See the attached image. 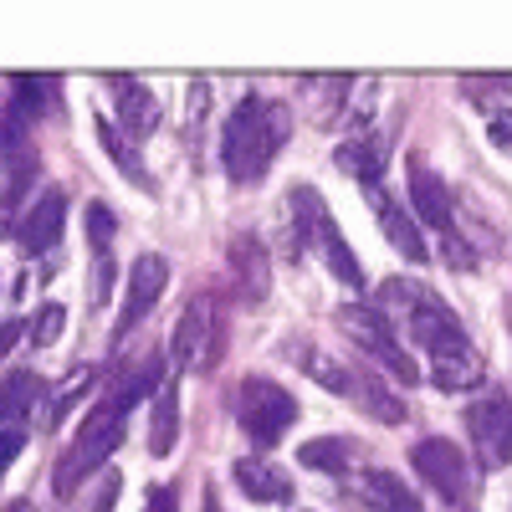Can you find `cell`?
<instances>
[{
	"label": "cell",
	"instance_id": "obj_1",
	"mask_svg": "<svg viewBox=\"0 0 512 512\" xmlns=\"http://www.w3.org/2000/svg\"><path fill=\"white\" fill-rule=\"evenodd\" d=\"M379 313H395L405 318L415 349L431 359V384H441V390H472V384H482V354L472 349V338H466L461 318L441 303V297L431 287L420 282H400L390 277L379 287Z\"/></svg>",
	"mask_w": 512,
	"mask_h": 512
},
{
	"label": "cell",
	"instance_id": "obj_2",
	"mask_svg": "<svg viewBox=\"0 0 512 512\" xmlns=\"http://www.w3.org/2000/svg\"><path fill=\"white\" fill-rule=\"evenodd\" d=\"M154 384H164V359H159V354H149L139 369H128V374L118 379V390H108L88 415H82L72 446L62 451L57 472H52L57 497H72V492H77V482H88L93 472H103V461H113V451L123 446L128 410H134V405L154 390Z\"/></svg>",
	"mask_w": 512,
	"mask_h": 512
},
{
	"label": "cell",
	"instance_id": "obj_3",
	"mask_svg": "<svg viewBox=\"0 0 512 512\" xmlns=\"http://www.w3.org/2000/svg\"><path fill=\"white\" fill-rule=\"evenodd\" d=\"M287 134H292V113L262 93H246L221 128V164H226L231 185L241 190L262 185L272 159L287 149Z\"/></svg>",
	"mask_w": 512,
	"mask_h": 512
},
{
	"label": "cell",
	"instance_id": "obj_4",
	"mask_svg": "<svg viewBox=\"0 0 512 512\" xmlns=\"http://www.w3.org/2000/svg\"><path fill=\"white\" fill-rule=\"evenodd\" d=\"M292 359L303 364L328 395H338V400H349V405H359L364 415H374V420H384V425H400L405 420V405L384 390L379 379H369L364 369H354V364H338L333 354H323V349H313V344H297L292 349Z\"/></svg>",
	"mask_w": 512,
	"mask_h": 512
},
{
	"label": "cell",
	"instance_id": "obj_5",
	"mask_svg": "<svg viewBox=\"0 0 512 512\" xmlns=\"http://www.w3.org/2000/svg\"><path fill=\"white\" fill-rule=\"evenodd\" d=\"M292 221H297V236L308 241V251H318V262L344 282V287H364V267H359V256L349 251V241H344V231H338V221H333V210H328V200L318 195V190H308V185H297L292 190Z\"/></svg>",
	"mask_w": 512,
	"mask_h": 512
},
{
	"label": "cell",
	"instance_id": "obj_6",
	"mask_svg": "<svg viewBox=\"0 0 512 512\" xmlns=\"http://www.w3.org/2000/svg\"><path fill=\"white\" fill-rule=\"evenodd\" d=\"M236 420H241V431H246L256 446H277V441L292 431V420H297V400L282 390L277 379L246 374V379L236 384Z\"/></svg>",
	"mask_w": 512,
	"mask_h": 512
},
{
	"label": "cell",
	"instance_id": "obj_7",
	"mask_svg": "<svg viewBox=\"0 0 512 512\" xmlns=\"http://www.w3.org/2000/svg\"><path fill=\"white\" fill-rule=\"evenodd\" d=\"M338 328L354 338V349H364L369 359H379L384 369H390L400 379V390H405V384H420V364L405 354V344L395 338L390 313H379L374 303H344V308H338Z\"/></svg>",
	"mask_w": 512,
	"mask_h": 512
},
{
	"label": "cell",
	"instance_id": "obj_8",
	"mask_svg": "<svg viewBox=\"0 0 512 512\" xmlns=\"http://www.w3.org/2000/svg\"><path fill=\"white\" fill-rule=\"evenodd\" d=\"M410 466H415V477H420L425 487H431L441 502H451V507H461V502H466V492H472V461H466V456H461V446H456V441H446V436L415 441Z\"/></svg>",
	"mask_w": 512,
	"mask_h": 512
},
{
	"label": "cell",
	"instance_id": "obj_9",
	"mask_svg": "<svg viewBox=\"0 0 512 512\" xmlns=\"http://www.w3.org/2000/svg\"><path fill=\"white\" fill-rule=\"evenodd\" d=\"M466 436H472V451L487 472H502L512 466V400L507 395H487L466 410Z\"/></svg>",
	"mask_w": 512,
	"mask_h": 512
},
{
	"label": "cell",
	"instance_id": "obj_10",
	"mask_svg": "<svg viewBox=\"0 0 512 512\" xmlns=\"http://www.w3.org/2000/svg\"><path fill=\"white\" fill-rule=\"evenodd\" d=\"M164 287H169V262L159 251H144L139 262H134V272H128V287H123V308H118V338H128L149 313H154V303L164 297Z\"/></svg>",
	"mask_w": 512,
	"mask_h": 512
},
{
	"label": "cell",
	"instance_id": "obj_11",
	"mask_svg": "<svg viewBox=\"0 0 512 512\" xmlns=\"http://www.w3.org/2000/svg\"><path fill=\"white\" fill-rule=\"evenodd\" d=\"M216 354H221L216 308H210V297H195V303L180 313V323H175V364L180 369H210Z\"/></svg>",
	"mask_w": 512,
	"mask_h": 512
},
{
	"label": "cell",
	"instance_id": "obj_12",
	"mask_svg": "<svg viewBox=\"0 0 512 512\" xmlns=\"http://www.w3.org/2000/svg\"><path fill=\"white\" fill-rule=\"evenodd\" d=\"M410 205L415 221H425L431 231H441L446 241L456 236V216H451V190L425 159H410Z\"/></svg>",
	"mask_w": 512,
	"mask_h": 512
},
{
	"label": "cell",
	"instance_id": "obj_13",
	"mask_svg": "<svg viewBox=\"0 0 512 512\" xmlns=\"http://www.w3.org/2000/svg\"><path fill=\"white\" fill-rule=\"evenodd\" d=\"M369 200H374V216H379V231H384V241H390L405 262H431V246H425V236H420V226H415V216L410 210H400V200H390L384 190H369Z\"/></svg>",
	"mask_w": 512,
	"mask_h": 512
},
{
	"label": "cell",
	"instance_id": "obj_14",
	"mask_svg": "<svg viewBox=\"0 0 512 512\" xmlns=\"http://www.w3.org/2000/svg\"><path fill=\"white\" fill-rule=\"evenodd\" d=\"M62 231H67V200H62V190H47L16 226V241L26 246V256H41L62 241Z\"/></svg>",
	"mask_w": 512,
	"mask_h": 512
},
{
	"label": "cell",
	"instance_id": "obj_15",
	"mask_svg": "<svg viewBox=\"0 0 512 512\" xmlns=\"http://www.w3.org/2000/svg\"><path fill=\"white\" fill-rule=\"evenodd\" d=\"M113 108H118V123L128 139H149L159 128V98L139 77H113Z\"/></svg>",
	"mask_w": 512,
	"mask_h": 512
},
{
	"label": "cell",
	"instance_id": "obj_16",
	"mask_svg": "<svg viewBox=\"0 0 512 512\" xmlns=\"http://www.w3.org/2000/svg\"><path fill=\"white\" fill-rule=\"evenodd\" d=\"M231 272L241 277V303L262 308L267 303V282H272V256L256 236H236L231 241Z\"/></svg>",
	"mask_w": 512,
	"mask_h": 512
},
{
	"label": "cell",
	"instance_id": "obj_17",
	"mask_svg": "<svg viewBox=\"0 0 512 512\" xmlns=\"http://www.w3.org/2000/svg\"><path fill=\"white\" fill-rule=\"evenodd\" d=\"M231 477L236 487L246 492V502H292V477L282 472L277 461H262V456H236L231 466Z\"/></svg>",
	"mask_w": 512,
	"mask_h": 512
},
{
	"label": "cell",
	"instance_id": "obj_18",
	"mask_svg": "<svg viewBox=\"0 0 512 512\" xmlns=\"http://www.w3.org/2000/svg\"><path fill=\"white\" fill-rule=\"evenodd\" d=\"M349 487H354V497H359L364 507H374V512H420L415 492H410L395 472H359Z\"/></svg>",
	"mask_w": 512,
	"mask_h": 512
},
{
	"label": "cell",
	"instance_id": "obj_19",
	"mask_svg": "<svg viewBox=\"0 0 512 512\" xmlns=\"http://www.w3.org/2000/svg\"><path fill=\"white\" fill-rule=\"evenodd\" d=\"M180 441V379H164L154 395V420H149V451L169 456Z\"/></svg>",
	"mask_w": 512,
	"mask_h": 512
},
{
	"label": "cell",
	"instance_id": "obj_20",
	"mask_svg": "<svg viewBox=\"0 0 512 512\" xmlns=\"http://www.w3.org/2000/svg\"><path fill=\"white\" fill-rule=\"evenodd\" d=\"M41 395H47V379H41L36 369H21L11 379H0V420H26Z\"/></svg>",
	"mask_w": 512,
	"mask_h": 512
},
{
	"label": "cell",
	"instance_id": "obj_21",
	"mask_svg": "<svg viewBox=\"0 0 512 512\" xmlns=\"http://www.w3.org/2000/svg\"><path fill=\"white\" fill-rule=\"evenodd\" d=\"M98 144H103V154L123 169L128 180H134L139 190H149V169H144V159H139V149H134V139L123 134V128H113L108 118H98Z\"/></svg>",
	"mask_w": 512,
	"mask_h": 512
},
{
	"label": "cell",
	"instance_id": "obj_22",
	"mask_svg": "<svg viewBox=\"0 0 512 512\" xmlns=\"http://www.w3.org/2000/svg\"><path fill=\"white\" fill-rule=\"evenodd\" d=\"M338 169H344V175H354V180H364L369 190H379L384 139H364V134H359V144H344V149H338Z\"/></svg>",
	"mask_w": 512,
	"mask_h": 512
},
{
	"label": "cell",
	"instance_id": "obj_23",
	"mask_svg": "<svg viewBox=\"0 0 512 512\" xmlns=\"http://www.w3.org/2000/svg\"><path fill=\"white\" fill-rule=\"evenodd\" d=\"M354 456L359 451L344 436H318V441H308L303 451H297V461H303V466H313V472H333V477H344Z\"/></svg>",
	"mask_w": 512,
	"mask_h": 512
},
{
	"label": "cell",
	"instance_id": "obj_24",
	"mask_svg": "<svg viewBox=\"0 0 512 512\" xmlns=\"http://www.w3.org/2000/svg\"><path fill=\"white\" fill-rule=\"evenodd\" d=\"M62 323H67V308L62 303H47V308H41V318L31 323V344L36 349H52L57 338H62Z\"/></svg>",
	"mask_w": 512,
	"mask_h": 512
},
{
	"label": "cell",
	"instance_id": "obj_25",
	"mask_svg": "<svg viewBox=\"0 0 512 512\" xmlns=\"http://www.w3.org/2000/svg\"><path fill=\"white\" fill-rule=\"evenodd\" d=\"M113 231H118L113 210L103 200H93L88 205V241H93V251H113Z\"/></svg>",
	"mask_w": 512,
	"mask_h": 512
},
{
	"label": "cell",
	"instance_id": "obj_26",
	"mask_svg": "<svg viewBox=\"0 0 512 512\" xmlns=\"http://www.w3.org/2000/svg\"><path fill=\"white\" fill-rule=\"evenodd\" d=\"M118 492H123V477H118V472H103V477H98V492H93V502L82 507V512H113Z\"/></svg>",
	"mask_w": 512,
	"mask_h": 512
},
{
	"label": "cell",
	"instance_id": "obj_27",
	"mask_svg": "<svg viewBox=\"0 0 512 512\" xmlns=\"http://www.w3.org/2000/svg\"><path fill=\"white\" fill-rule=\"evenodd\" d=\"M21 446H26V431H16V425H6V431H0V477L11 472V461L21 456Z\"/></svg>",
	"mask_w": 512,
	"mask_h": 512
},
{
	"label": "cell",
	"instance_id": "obj_28",
	"mask_svg": "<svg viewBox=\"0 0 512 512\" xmlns=\"http://www.w3.org/2000/svg\"><path fill=\"white\" fill-rule=\"evenodd\" d=\"M492 144L512 154V113H492Z\"/></svg>",
	"mask_w": 512,
	"mask_h": 512
},
{
	"label": "cell",
	"instance_id": "obj_29",
	"mask_svg": "<svg viewBox=\"0 0 512 512\" xmlns=\"http://www.w3.org/2000/svg\"><path fill=\"white\" fill-rule=\"evenodd\" d=\"M21 333H26V323H0V354H11Z\"/></svg>",
	"mask_w": 512,
	"mask_h": 512
},
{
	"label": "cell",
	"instance_id": "obj_30",
	"mask_svg": "<svg viewBox=\"0 0 512 512\" xmlns=\"http://www.w3.org/2000/svg\"><path fill=\"white\" fill-rule=\"evenodd\" d=\"M6 512H31V502H16V507H6Z\"/></svg>",
	"mask_w": 512,
	"mask_h": 512
}]
</instances>
